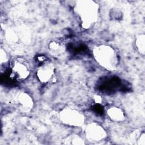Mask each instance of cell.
Segmentation results:
<instances>
[{
  "label": "cell",
  "instance_id": "6da1fadb",
  "mask_svg": "<svg viewBox=\"0 0 145 145\" xmlns=\"http://www.w3.org/2000/svg\"><path fill=\"white\" fill-rule=\"evenodd\" d=\"M75 10L80 19L82 27L85 29L92 27L98 20L99 5L93 1H77Z\"/></svg>",
  "mask_w": 145,
  "mask_h": 145
},
{
  "label": "cell",
  "instance_id": "7a4b0ae2",
  "mask_svg": "<svg viewBox=\"0 0 145 145\" xmlns=\"http://www.w3.org/2000/svg\"><path fill=\"white\" fill-rule=\"evenodd\" d=\"M92 52L95 61L101 67L109 71L117 69L118 58L113 48L108 45H99L93 48Z\"/></svg>",
  "mask_w": 145,
  "mask_h": 145
},
{
  "label": "cell",
  "instance_id": "3957f363",
  "mask_svg": "<svg viewBox=\"0 0 145 145\" xmlns=\"http://www.w3.org/2000/svg\"><path fill=\"white\" fill-rule=\"evenodd\" d=\"M61 121L68 126L74 127L82 126L85 121V118L82 112L71 108H65L59 113Z\"/></svg>",
  "mask_w": 145,
  "mask_h": 145
},
{
  "label": "cell",
  "instance_id": "277c9868",
  "mask_svg": "<svg viewBox=\"0 0 145 145\" xmlns=\"http://www.w3.org/2000/svg\"><path fill=\"white\" fill-rule=\"evenodd\" d=\"M30 74L29 63L23 59L14 61L11 66V76L14 79L22 81L26 79Z\"/></svg>",
  "mask_w": 145,
  "mask_h": 145
},
{
  "label": "cell",
  "instance_id": "5b68a950",
  "mask_svg": "<svg viewBox=\"0 0 145 145\" xmlns=\"http://www.w3.org/2000/svg\"><path fill=\"white\" fill-rule=\"evenodd\" d=\"M87 139L91 142H99L105 139L107 133L104 127L96 122L88 124L84 129Z\"/></svg>",
  "mask_w": 145,
  "mask_h": 145
},
{
  "label": "cell",
  "instance_id": "8992f818",
  "mask_svg": "<svg viewBox=\"0 0 145 145\" xmlns=\"http://www.w3.org/2000/svg\"><path fill=\"white\" fill-rule=\"evenodd\" d=\"M40 62V65L36 71L37 77L40 82L48 83L54 76L55 67L51 62L46 59H42Z\"/></svg>",
  "mask_w": 145,
  "mask_h": 145
},
{
  "label": "cell",
  "instance_id": "52a82bcc",
  "mask_svg": "<svg viewBox=\"0 0 145 145\" xmlns=\"http://www.w3.org/2000/svg\"><path fill=\"white\" fill-rule=\"evenodd\" d=\"M48 49L50 54L57 58H63L66 54V46L59 40L51 41L48 45Z\"/></svg>",
  "mask_w": 145,
  "mask_h": 145
},
{
  "label": "cell",
  "instance_id": "ba28073f",
  "mask_svg": "<svg viewBox=\"0 0 145 145\" xmlns=\"http://www.w3.org/2000/svg\"><path fill=\"white\" fill-rule=\"evenodd\" d=\"M17 101L20 109L24 112H29L33 106L32 97L25 92H21L18 95Z\"/></svg>",
  "mask_w": 145,
  "mask_h": 145
},
{
  "label": "cell",
  "instance_id": "9c48e42d",
  "mask_svg": "<svg viewBox=\"0 0 145 145\" xmlns=\"http://www.w3.org/2000/svg\"><path fill=\"white\" fill-rule=\"evenodd\" d=\"M108 116L115 122H121L125 120V114L123 110L117 106H111L106 110Z\"/></svg>",
  "mask_w": 145,
  "mask_h": 145
},
{
  "label": "cell",
  "instance_id": "30bf717a",
  "mask_svg": "<svg viewBox=\"0 0 145 145\" xmlns=\"http://www.w3.org/2000/svg\"><path fill=\"white\" fill-rule=\"evenodd\" d=\"M135 45L139 53L144 55L145 53V35L140 34L137 36L135 40Z\"/></svg>",
  "mask_w": 145,
  "mask_h": 145
},
{
  "label": "cell",
  "instance_id": "8fae6325",
  "mask_svg": "<svg viewBox=\"0 0 145 145\" xmlns=\"http://www.w3.org/2000/svg\"><path fill=\"white\" fill-rule=\"evenodd\" d=\"M65 141H66L67 142L65 143L70 144L77 145V144H84L85 143L83 139L79 136L76 135H72L71 136H70L67 138V139Z\"/></svg>",
  "mask_w": 145,
  "mask_h": 145
},
{
  "label": "cell",
  "instance_id": "7c38bea8",
  "mask_svg": "<svg viewBox=\"0 0 145 145\" xmlns=\"http://www.w3.org/2000/svg\"><path fill=\"white\" fill-rule=\"evenodd\" d=\"M8 61V57L7 54H6V52L3 49L1 50V55H0V62L1 64H4L6 63Z\"/></svg>",
  "mask_w": 145,
  "mask_h": 145
},
{
  "label": "cell",
  "instance_id": "4fadbf2b",
  "mask_svg": "<svg viewBox=\"0 0 145 145\" xmlns=\"http://www.w3.org/2000/svg\"><path fill=\"white\" fill-rule=\"evenodd\" d=\"M145 138H144V133H142V134H140V137L139 139L138 140V144H141V145H144L145 144Z\"/></svg>",
  "mask_w": 145,
  "mask_h": 145
}]
</instances>
